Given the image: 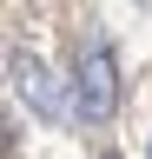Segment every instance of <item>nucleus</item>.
<instances>
[{
	"label": "nucleus",
	"mask_w": 152,
	"mask_h": 159,
	"mask_svg": "<svg viewBox=\"0 0 152 159\" xmlns=\"http://www.w3.org/2000/svg\"><path fill=\"white\" fill-rule=\"evenodd\" d=\"M73 113L86 126H106L119 113V53H112V40L80 47V60H73Z\"/></svg>",
	"instance_id": "1"
},
{
	"label": "nucleus",
	"mask_w": 152,
	"mask_h": 159,
	"mask_svg": "<svg viewBox=\"0 0 152 159\" xmlns=\"http://www.w3.org/2000/svg\"><path fill=\"white\" fill-rule=\"evenodd\" d=\"M7 73H13V93H20L27 106H33V113L46 119V126H60V119L73 113V106H66V93L53 86V73H46V60H40V53L13 47V60H7Z\"/></svg>",
	"instance_id": "2"
}]
</instances>
